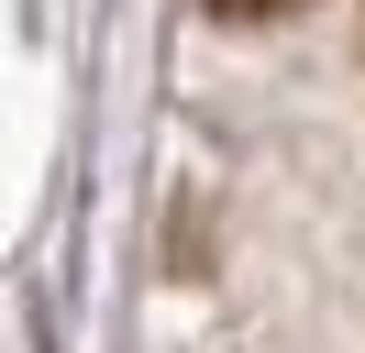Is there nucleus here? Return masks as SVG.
<instances>
[{"instance_id":"obj_1","label":"nucleus","mask_w":365,"mask_h":353,"mask_svg":"<svg viewBox=\"0 0 365 353\" xmlns=\"http://www.w3.org/2000/svg\"><path fill=\"white\" fill-rule=\"evenodd\" d=\"M232 22H277V11H299V0H222Z\"/></svg>"}]
</instances>
